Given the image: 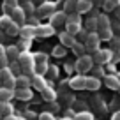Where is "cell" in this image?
<instances>
[{"instance_id":"6da1fadb","label":"cell","mask_w":120,"mask_h":120,"mask_svg":"<svg viewBox=\"0 0 120 120\" xmlns=\"http://www.w3.org/2000/svg\"><path fill=\"white\" fill-rule=\"evenodd\" d=\"M18 64L21 67L23 74L26 76H34L35 74V60H34V53L30 51H21L18 56Z\"/></svg>"},{"instance_id":"7a4b0ae2","label":"cell","mask_w":120,"mask_h":120,"mask_svg":"<svg viewBox=\"0 0 120 120\" xmlns=\"http://www.w3.org/2000/svg\"><path fill=\"white\" fill-rule=\"evenodd\" d=\"M113 55H115V51H113L111 48H99L97 51L92 55V58H94L95 65H106V64L111 62Z\"/></svg>"},{"instance_id":"3957f363","label":"cell","mask_w":120,"mask_h":120,"mask_svg":"<svg viewBox=\"0 0 120 120\" xmlns=\"http://www.w3.org/2000/svg\"><path fill=\"white\" fill-rule=\"evenodd\" d=\"M92 67H94V58H92V55H86V53L78 56L74 64V69L78 71V74H85V72L92 71Z\"/></svg>"},{"instance_id":"277c9868","label":"cell","mask_w":120,"mask_h":120,"mask_svg":"<svg viewBox=\"0 0 120 120\" xmlns=\"http://www.w3.org/2000/svg\"><path fill=\"white\" fill-rule=\"evenodd\" d=\"M0 83L5 88H14L16 86V76L11 71V67H4L0 69Z\"/></svg>"},{"instance_id":"5b68a950","label":"cell","mask_w":120,"mask_h":120,"mask_svg":"<svg viewBox=\"0 0 120 120\" xmlns=\"http://www.w3.org/2000/svg\"><path fill=\"white\" fill-rule=\"evenodd\" d=\"M101 37H99V34L97 32H90L88 35H86V39H85V42H83V44H85V49L88 53H95L99 49V46H101Z\"/></svg>"},{"instance_id":"8992f818","label":"cell","mask_w":120,"mask_h":120,"mask_svg":"<svg viewBox=\"0 0 120 120\" xmlns=\"http://www.w3.org/2000/svg\"><path fill=\"white\" fill-rule=\"evenodd\" d=\"M55 11H56L55 2H44V4H41V5L37 7L35 14H37L39 18H49V16H51Z\"/></svg>"},{"instance_id":"52a82bcc","label":"cell","mask_w":120,"mask_h":120,"mask_svg":"<svg viewBox=\"0 0 120 120\" xmlns=\"http://www.w3.org/2000/svg\"><path fill=\"white\" fill-rule=\"evenodd\" d=\"M65 23H67V12H64V11H55L51 16H49V25H51L53 28L64 26Z\"/></svg>"},{"instance_id":"ba28073f","label":"cell","mask_w":120,"mask_h":120,"mask_svg":"<svg viewBox=\"0 0 120 120\" xmlns=\"http://www.w3.org/2000/svg\"><path fill=\"white\" fill-rule=\"evenodd\" d=\"M30 83H32V88H35L37 92H42V90L49 85V81L46 79V76H41V74L30 76Z\"/></svg>"},{"instance_id":"9c48e42d","label":"cell","mask_w":120,"mask_h":120,"mask_svg":"<svg viewBox=\"0 0 120 120\" xmlns=\"http://www.w3.org/2000/svg\"><path fill=\"white\" fill-rule=\"evenodd\" d=\"M35 34H37V37H51L53 34H55V28H53L49 23H39L37 26H35Z\"/></svg>"},{"instance_id":"30bf717a","label":"cell","mask_w":120,"mask_h":120,"mask_svg":"<svg viewBox=\"0 0 120 120\" xmlns=\"http://www.w3.org/2000/svg\"><path fill=\"white\" fill-rule=\"evenodd\" d=\"M19 37L21 39H32L37 37V34H35V26L34 25H30V23H25V25L19 28Z\"/></svg>"},{"instance_id":"8fae6325","label":"cell","mask_w":120,"mask_h":120,"mask_svg":"<svg viewBox=\"0 0 120 120\" xmlns=\"http://www.w3.org/2000/svg\"><path fill=\"white\" fill-rule=\"evenodd\" d=\"M85 79H86L85 74H76L69 79V86L72 90H85Z\"/></svg>"},{"instance_id":"7c38bea8","label":"cell","mask_w":120,"mask_h":120,"mask_svg":"<svg viewBox=\"0 0 120 120\" xmlns=\"http://www.w3.org/2000/svg\"><path fill=\"white\" fill-rule=\"evenodd\" d=\"M11 18H12V21H14V23H18L19 26H23V25H25V21H26V14H25V11H23V7H21V5H18V7H16L14 11L11 12Z\"/></svg>"},{"instance_id":"4fadbf2b","label":"cell","mask_w":120,"mask_h":120,"mask_svg":"<svg viewBox=\"0 0 120 120\" xmlns=\"http://www.w3.org/2000/svg\"><path fill=\"white\" fill-rule=\"evenodd\" d=\"M102 85V79L94 78V76H86L85 79V90H90V92H97Z\"/></svg>"},{"instance_id":"5bb4252c","label":"cell","mask_w":120,"mask_h":120,"mask_svg":"<svg viewBox=\"0 0 120 120\" xmlns=\"http://www.w3.org/2000/svg\"><path fill=\"white\" fill-rule=\"evenodd\" d=\"M102 83H104L109 90H120V79L116 78V74H106L104 78H102Z\"/></svg>"},{"instance_id":"9a60e30c","label":"cell","mask_w":120,"mask_h":120,"mask_svg":"<svg viewBox=\"0 0 120 120\" xmlns=\"http://www.w3.org/2000/svg\"><path fill=\"white\" fill-rule=\"evenodd\" d=\"M60 37V44L62 46H65L67 49H72V46L78 42V39L74 37V35H71V34H67V32H62V34L58 35Z\"/></svg>"},{"instance_id":"2e32d148","label":"cell","mask_w":120,"mask_h":120,"mask_svg":"<svg viewBox=\"0 0 120 120\" xmlns=\"http://www.w3.org/2000/svg\"><path fill=\"white\" fill-rule=\"evenodd\" d=\"M94 7V2L92 0H78L76 4V12L78 14H85V12H90Z\"/></svg>"},{"instance_id":"e0dca14e","label":"cell","mask_w":120,"mask_h":120,"mask_svg":"<svg viewBox=\"0 0 120 120\" xmlns=\"http://www.w3.org/2000/svg\"><path fill=\"white\" fill-rule=\"evenodd\" d=\"M14 97L18 101H30L34 97V94L30 88H14Z\"/></svg>"},{"instance_id":"ac0fdd59","label":"cell","mask_w":120,"mask_h":120,"mask_svg":"<svg viewBox=\"0 0 120 120\" xmlns=\"http://www.w3.org/2000/svg\"><path fill=\"white\" fill-rule=\"evenodd\" d=\"M111 28V21H109V16L108 14H97V32L99 30H108Z\"/></svg>"},{"instance_id":"d6986e66","label":"cell","mask_w":120,"mask_h":120,"mask_svg":"<svg viewBox=\"0 0 120 120\" xmlns=\"http://www.w3.org/2000/svg\"><path fill=\"white\" fill-rule=\"evenodd\" d=\"M19 53H21V51L18 49V46H7V48H5V56H7L9 64H12V62H18Z\"/></svg>"},{"instance_id":"ffe728a7","label":"cell","mask_w":120,"mask_h":120,"mask_svg":"<svg viewBox=\"0 0 120 120\" xmlns=\"http://www.w3.org/2000/svg\"><path fill=\"white\" fill-rule=\"evenodd\" d=\"M11 99H14V88L0 86V102H11Z\"/></svg>"},{"instance_id":"44dd1931","label":"cell","mask_w":120,"mask_h":120,"mask_svg":"<svg viewBox=\"0 0 120 120\" xmlns=\"http://www.w3.org/2000/svg\"><path fill=\"white\" fill-rule=\"evenodd\" d=\"M30 86H32V83H30V76H26V74L16 76V86H14V88H30Z\"/></svg>"},{"instance_id":"7402d4cb","label":"cell","mask_w":120,"mask_h":120,"mask_svg":"<svg viewBox=\"0 0 120 120\" xmlns=\"http://www.w3.org/2000/svg\"><path fill=\"white\" fill-rule=\"evenodd\" d=\"M41 95H42V99H44L46 102H53V101L56 99V92L53 90V86H51V85L46 86V88L41 92Z\"/></svg>"},{"instance_id":"603a6c76","label":"cell","mask_w":120,"mask_h":120,"mask_svg":"<svg viewBox=\"0 0 120 120\" xmlns=\"http://www.w3.org/2000/svg\"><path fill=\"white\" fill-rule=\"evenodd\" d=\"M81 30H83V26L79 25V23H71V21L65 23V32H67V34H71V35H74V37L81 32Z\"/></svg>"},{"instance_id":"cb8c5ba5","label":"cell","mask_w":120,"mask_h":120,"mask_svg":"<svg viewBox=\"0 0 120 120\" xmlns=\"http://www.w3.org/2000/svg\"><path fill=\"white\" fill-rule=\"evenodd\" d=\"M0 115L2 116L14 115V106H12L11 102H0Z\"/></svg>"},{"instance_id":"d4e9b609","label":"cell","mask_w":120,"mask_h":120,"mask_svg":"<svg viewBox=\"0 0 120 120\" xmlns=\"http://www.w3.org/2000/svg\"><path fill=\"white\" fill-rule=\"evenodd\" d=\"M16 7H18V0H4L2 9H4V12H5L7 16H11V12L14 11Z\"/></svg>"},{"instance_id":"484cf974","label":"cell","mask_w":120,"mask_h":120,"mask_svg":"<svg viewBox=\"0 0 120 120\" xmlns=\"http://www.w3.org/2000/svg\"><path fill=\"white\" fill-rule=\"evenodd\" d=\"M83 28H85L88 34H90V32H95V30H97V16H95V18H94V16L88 18L85 21V26H83Z\"/></svg>"},{"instance_id":"4316f807","label":"cell","mask_w":120,"mask_h":120,"mask_svg":"<svg viewBox=\"0 0 120 120\" xmlns=\"http://www.w3.org/2000/svg\"><path fill=\"white\" fill-rule=\"evenodd\" d=\"M76 4H78V0H65L64 2V12H67V14L76 12Z\"/></svg>"},{"instance_id":"83f0119b","label":"cell","mask_w":120,"mask_h":120,"mask_svg":"<svg viewBox=\"0 0 120 120\" xmlns=\"http://www.w3.org/2000/svg\"><path fill=\"white\" fill-rule=\"evenodd\" d=\"M72 120H94V115L90 111H78V113H74Z\"/></svg>"},{"instance_id":"f1b7e54d","label":"cell","mask_w":120,"mask_h":120,"mask_svg":"<svg viewBox=\"0 0 120 120\" xmlns=\"http://www.w3.org/2000/svg\"><path fill=\"white\" fill-rule=\"evenodd\" d=\"M99 34V37H101V41H111L113 37H115V35H113V28H108V30H99L97 32Z\"/></svg>"},{"instance_id":"f546056e","label":"cell","mask_w":120,"mask_h":120,"mask_svg":"<svg viewBox=\"0 0 120 120\" xmlns=\"http://www.w3.org/2000/svg\"><path fill=\"white\" fill-rule=\"evenodd\" d=\"M21 7H23V11H25V14H26V16L35 14V11H37V7H35V4H34V2H25V4H23Z\"/></svg>"},{"instance_id":"4dcf8cb0","label":"cell","mask_w":120,"mask_h":120,"mask_svg":"<svg viewBox=\"0 0 120 120\" xmlns=\"http://www.w3.org/2000/svg\"><path fill=\"white\" fill-rule=\"evenodd\" d=\"M19 28H21V26H19L18 23L12 21L11 25L5 28V34H7V35H12V37H14V35H19Z\"/></svg>"},{"instance_id":"1f68e13d","label":"cell","mask_w":120,"mask_h":120,"mask_svg":"<svg viewBox=\"0 0 120 120\" xmlns=\"http://www.w3.org/2000/svg\"><path fill=\"white\" fill-rule=\"evenodd\" d=\"M118 5H120V0H104L102 7H104V11H115Z\"/></svg>"},{"instance_id":"d6a6232c","label":"cell","mask_w":120,"mask_h":120,"mask_svg":"<svg viewBox=\"0 0 120 120\" xmlns=\"http://www.w3.org/2000/svg\"><path fill=\"white\" fill-rule=\"evenodd\" d=\"M64 55H67V48H65V46L58 44V46L53 48V56H55V58H62Z\"/></svg>"},{"instance_id":"836d02e7","label":"cell","mask_w":120,"mask_h":120,"mask_svg":"<svg viewBox=\"0 0 120 120\" xmlns=\"http://www.w3.org/2000/svg\"><path fill=\"white\" fill-rule=\"evenodd\" d=\"M34 60H35V65L37 64H48V55L42 51H37V53H34Z\"/></svg>"},{"instance_id":"e575fe53","label":"cell","mask_w":120,"mask_h":120,"mask_svg":"<svg viewBox=\"0 0 120 120\" xmlns=\"http://www.w3.org/2000/svg\"><path fill=\"white\" fill-rule=\"evenodd\" d=\"M16 46H18L19 51H28L30 46H32V41H30V39H21V41H19Z\"/></svg>"},{"instance_id":"d590c367","label":"cell","mask_w":120,"mask_h":120,"mask_svg":"<svg viewBox=\"0 0 120 120\" xmlns=\"http://www.w3.org/2000/svg\"><path fill=\"white\" fill-rule=\"evenodd\" d=\"M92 72H94V78H99V79H102L104 78V67H102V65H95V67H92Z\"/></svg>"},{"instance_id":"8d00e7d4","label":"cell","mask_w":120,"mask_h":120,"mask_svg":"<svg viewBox=\"0 0 120 120\" xmlns=\"http://www.w3.org/2000/svg\"><path fill=\"white\" fill-rule=\"evenodd\" d=\"M11 23H12V18H11V16H7V14L0 16V28H2V30H5Z\"/></svg>"},{"instance_id":"74e56055","label":"cell","mask_w":120,"mask_h":120,"mask_svg":"<svg viewBox=\"0 0 120 120\" xmlns=\"http://www.w3.org/2000/svg\"><path fill=\"white\" fill-rule=\"evenodd\" d=\"M72 51H74L76 53V55H78V56H81V55H85V51H86V49H85V44H83V42H76V44L74 46H72Z\"/></svg>"},{"instance_id":"f35d334b","label":"cell","mask_w":120,"mask_h":120,"mask_svg":"<svg viewBox=\"0 0 120 120\" xmlns=\"http://www.w3.org/2000/svg\"><path fill=\"white\" fill-rule=\"evenodd\" d=\"M46 76H48L49 79H56V78H58V67H56V65H49Z\"/></svg>"},{"instance_id":"ab89813d","label":"cell","mask_w":120,"mask_h":120,"mask_svg":"<svg viewBox=\"0 0 120 120\" xmlns=\"http://www.w3.org/2000/svg\"><path fill=\"white\" fill-rule=\"evenodd\" d=\"M48 67H49V64H37V65H35V74L46 76V72H48Z\"/></svg>"},{"instance_id":"60d3db41","label":"cell","mask_w":120,"mask_h":120,"mask_svg":"<svg viewBox=\"0 0 120 120\" xmlns=\"http://www.w3.org/2000/svg\"><path fill=\"white\" fill-rule=\"evenodd\" d=\"M67 21L79 23V25H81V14H78V12H71V14H67Z\"/></svg>"},{"instance_id":"b9f144b4","label":"cell","mask_w":120,"mask_h":120,"mask_svg":"<svg viewBox=\"0 0 120 120\" xmlns=\"http://www.w3.org/2000/svg\"><path fill=\"white\" fill-rule=\"evenodd\" d=\"M37 118H39V120H56L55 115H53V113H49V111H42Z\"/></svg>"},{"instance_id":"7bdbcfd3","label":"cell","mask_w":120,"mask_h":120,"mask_svg":"<svg viewBox=\"0 0 120 120\" xmlns=\"http://www.w3.org/2000/svg\"><path fill=\"white\" fill-rule=\"evenodd\" d=\"M9 67H11V71L14 72V76H16V72H19V71H21V67H19V64H18V62H12V64L9 65Z\"/></svg>"},{"instance_id":"ee69618b","label":"cell","mask_w":120,"mask_h":120,"mask_svg":"<svg viewBox=\"0 0 120 120\" xmlns=\"http://www.w3.org/2000/svg\"><path fill=\"white\" fill-rule=\"evenodd\" d=\"M106 69H108L111 74H116V65L113 64V62H109V64H106Z\"/></svg>"},{"instance_id":"f6af8a7d","label":"cell","mask_w":120,"mask_h":120,"mask_svg":"<svg viewBox=\"0 0 120 120\" xmlns=\"http://www.w3.org/2000/svg\"><path fill=\"white\" fill-rule=\"evenodd\" d=\"M23 116H25L26 120H32V118H35V113L32 111V109H26V113H25Z\"/></svg>"},{"instance_id":"bcb514c9","label":"cell","mask_w":120,"mask_h":120,"mask_svg":"<svg viewBox=\"0 0 120 120\" xmlns=\"http://www.w3.org/2000/svg\"><path fill=\"white\" fill-rule=\"evenodd\" d=\"M111 120H120V109H118V111H115V113L111 115Z\"/></svg>"},{"instance_id":"7dc6e473","label":"cell","mask_w":120,"mask_h":120,"mask_svg":"<svg viewBox=\"0 0 120 120\" xmlns=\"http://www.w3.org/2000/svg\"><path fill=\"white\" fill-rule=\"evenodd\" d=\"M2 120H18V116L16 115H9V116H4Z\"/></svg>"},{"instance_id":"c3c4849f","label":"cell","mask_w":120,"mask_h":120,"mask_svg":"<svg viewBox=\"0 0 120 120\" xmlns=\"http://www.w3.org/2000/svg\"><path fill=\"white\" fill-rule=\"evenodd\" d=\"M115 16H116V19L120 21V5H118L116 9H115Z\"/></svg>"},{"instance_id":"681fc988","label":"cell","mask_w":120,"mask_h":120,"mask_svg":"<svg viewBox=\"0 0 120 120\" xmlns=\"http://www.w3.org/2000/svg\"><path fill=\"white\" fill-rule=\"evenodd\" d=\"M64 69H65V71H67V72H71V71H72V69H74V67H72V65H69V64H65V65H64Z\"/></svg>"},{"instance_id":"f907efd6","label":"cell","mask_w":120,"mask_h":120,"mask_svg":"<svg viewBox=\"0 0 120 120\" xmlns=\"http://www.w3.org/2000/svg\"><path fill=\"white\" fill-rule=\"evenodd\" d=\"M60 120H72V116H62Z\"/></svg>"},{"instance_id":"816d5d0a","label":"cell","mask_w":120,"mask_h":120,"mask_svg":"<svg viewBox=\"0 0 120 120\" xmlns=\"http://www.w3.org/2000/svg\"><path fill=\"white\" fill-rule=\"evenodd\" d=\"M32 2H41V4H44L46 0H32Z\"/></svg>"},{"instance_id":"f5cc1de1","label":"cell","mask_w":120,"mask_h":120,"mask_svg":"<svg viewBox=\"0 0 120 120\" xmlns=\"http://www.w3.org/2000/svg\"><path fill=\"white\" fill-rule=\"evenodd\" d=\"M116 34H118V37H120V26H116Z\"/></svg>"},{"instance_id":"db71d44e","label":"cell","mask_w":120,"mask_h":120,"mask_svg":"<svg viewBox=\"0 0 120 120\" xmlns=\"http://www.w3.org/2000/svg\"><path fill=\"white\" fill-rule=\"evenodd\" d=\"M18 120H26V118H25V116H18Z\"/></svg>"},{"instance_id":"11a10c76","label":"cell","mask_w":120,"mask_h":120,"mask_svg":"<svg viewBox=\"0 0 120 120\" xmlns=\"http://www.w3.org/2000/svg\"><path fill=\"white\" fill-rule=\"evenodd\" d=\"M2 37H4V34H2V32H0V41H2Z\"/></svg>"},{"instance_id":"9f6ffc18","label":"cell","mask_w":120,"mask_h":120,"mask_svg":"<svg viewBox=\"0 0 120 120\" xmlns=\"http://www.w3.org/2000/svg\"><path fill=\"white\" fill-rule=\"evenodd\" d=\"M116 78H118V79H120V72H116Z\"/></svg>"},{"instance_id":"6f0895ef","label":"cell","mask_w":120,"mask_h":120,"mask_svg":"<svg viewBox=\"0 0 120 120\" xmlns=\"http://www.w3.org/2000/svg\"><path fill=\"white\" fill-rule=\"evenodd\" d=\"M25 2H32V0H23V4H25Z\"/></svg>"},{"instance_id":"680465c9","label":"cell","mask_w":120,"mask_h":120,"mask_svg":"<svg viewBox=\"0 0 120 120\" xmlns=\"http://www.w3.org/2000/svg\"><path fill=\"white\" fill-rule=\"evenodd\" d=\"M2 118H4V116H2V115H0V120H2Z\"/></svg>"},{"instance_id":"91938a15","label":"cell","mask_w":120,"mask_h":120,"mask_svg":"<svg viewBox=\"0 0 120 120\" xmlns=\"http://www.w3.org/2000/svg\"><path fill=\"white\" fill-rule=\"evenodd\" d=\"M116 55H120V51H118V53H116Z\"/></svg>"},{"instance_id":"94428289","label":"cell","mask_w":120,"mask_h":120,"mask_svg":"<svg viewBox=\"0 0 120 120\" xmlns=\"http://www.w3.org/2000/svg\"><path fill=\"white\" fill-rule=\"evenodd\" d=\"M92 2H94V0H92Z\"/></svg>"},{"instance_id":"6125c7cd","label":"cell","mask_w":120,"mask_h":120,"mask_svg":"<svg viewBox=\"0 0 120 120\" xmlns=\"http://www.w3.org/2000/svg\"><path fill=\"white\" fill-rule=\"evenodd\" d=\"M118 92H120V90H118Z\"/></svg>"}]
</instances>
